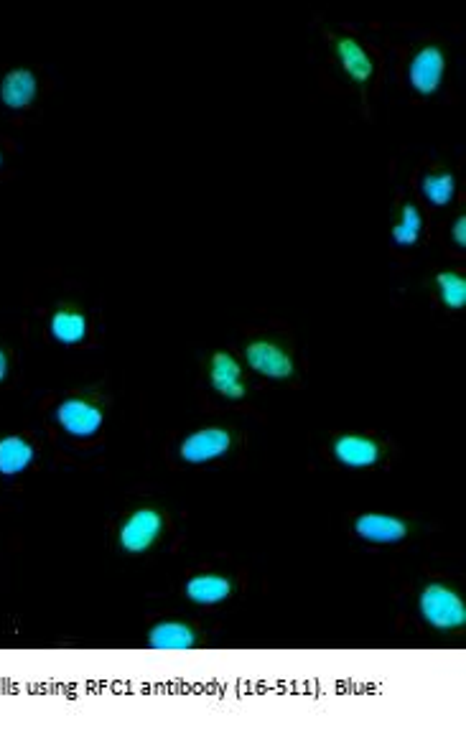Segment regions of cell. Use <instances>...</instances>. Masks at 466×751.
Wrapping results in <instances>:
<instances>
[{
    "instance_id": "12",
    "label": "cell",
    "mask_w": 466,
    "mask_h": 751,
    "mask_svg": "<svg viewBox=\"0 0 466 751\" xmlns=\"http://www.w3.org/2000/svg\"><path fill=\"white\" fill-rule=\"evenodd\" d=\"M197 645V632L184 622H158L148 632V647L156 652H186Z\"/></svg>"
},
{
    "instance_id": "15",
    "label": "cell",
    "mask_w": 466,
    "mask_h": 751,
    "mask_svg": "<svg viewBox=\"0 0 466 751\" xmlns=\"http://www.w3.org/2000/svg\"><path fill=\"white\" fill-rule=\"evenodd\" d=\"M51 337L59 344H79L87 337V319L82 311L59 309L49 321Z\"/></svg>"
},
{
    "instance_id": "4",
    "label": "cell",
    "mask_w": 466,
    "mask_h": 751,
    "mask_svg": "<svg viewBox=\"0 0 466 751\" xmlns=\"http://www.w3.org/2000/svg\"><path fill=\"white\" fill-rule=\"evenodd\" d=\"M232 449V436L227 428H199L181 441V459L186 464H209Z\"/></svg>"
},
{
    "instance_id": "8",
    "label": "cell",
    "mask_w": 466,
    "mask_h": 751,
    "mask_svg": "<svg viewBox=\"0 0 466 751\" xmlns=\"http://www.w3.org/2000/svg\"><path fill=\"white\" fill-rule=\"evenodd\" d=\"M209 382L222 398L227 400H242L248 387L242 380V365L232 357L230 352H214L212 362H209Z\"/></svg>"
},
{
    "instance_id": "11",
    "label": "cell",
    "mask_w": 466,
    "mask_h": 751,
    "mask_svg": "<svg viewBox=\"0 0 466 751\" xmlns=\"http://www.w3.org/2000/svg\"><path fill=\"white\" fill-rule=\"evenodd\" d=\"M334 51H337L339 64H342V69L352 82H357V85L370 82L372 74H375V64H372L370 54L360 46V41H354L352 36H339Z\"/></svg>"
},
{
    "instance_id": "21",
    "label": "cell",
    "mask_w": 466,
    "mask_h": 751,
    "mask_svg": "<svg viewBox=\"0 0 466 751\" xmlns=\"http://www.w3.org/2000/svg\"><path fill=\"white\" fill-rule=\"evenodd\" d=\"M0 166H3V153H0Z\"/></svg>"
},
{
    "instance_id": "16",
    "label": "cell",
    "mask_w": 466,
    "mask_h": 751,
    "mask_svg": "<svg viewBox=\"0 0 466 751\" xmlns=\"http://www.w3.org/2000/svg\"><path fill=\"white\" fill-rule=\"evenodd\" d=\"M423 235V217L416 204H405L400 209L398 225L393 227V240L400 247H413Z\"/></svg>"
},
{
    "instance_id": "17",
    "label": "cell",
    "mask_w": 466,
    "mask_h": 751,
    "mask_svg": "<svg viewBox=\"0 0 466 751\" xmlns=\"http://www.w3.org/2000/svg\"><path fill=\"white\" fill-rule=\"evenodd\" d=\"M436 286L438 293H441V301H444L446 309H464L466 306V278L459 273H451V270H444V273L436 275Z\"/></svg>"
},
{
    "instance_id": "20",
    "label": "cell",
    "mask_w": 466,
    "mask_h": 751,
    "mask_svg": "<svg viewBox=\"0 0 466 751\" xmlns=\"http://www.w3.org/2000/svg\"><path fill=\"white\" fill-rule=\"evenodd\" d=\"M6 375H8V357H6V352L0 349V382L6 380Z\"/></svg>"
},
{
    "instance_id": "13",
    "label": "cell",
    "mask_w": 466,
    "mask_h": 751,
    "mask_svg": "<svg viewBox=\"0 0 466 751\" xmlns=\"http://www.w3.org/2000/svg\"><path fill=\"white\" fill-rule=\"evenodd\" d=\"M184 594L186 599L194 601V604L212 606L219 604V601L230 599L232 581L225 576H214V573H202V576H194L186 581Z\"/></svg>"
},
{
    "instance_id": "1",
    "label": "cell",
    "mask_w": 466,
    "mask_h": 751,
    "mask_svg": "<svg viewBox=\"0 0 466 751\" xmlns=\"http://www.w3.org/2000/svg\"><path fill=\"white\" fill-rule=\"evenodd\" d=\"M418 609H421L426 624H431L438 632H451V629H461L466 624L464 599L446 583H428L421 591Z\"/></svg>"
},
{
    "instance_id": "5",
    "label": "cell",
    "mask_w": 466,
    "mask_h": 751,
    "mask_svg": "<svg viewBox=\"0 0 466 751\" xmlns=\"http://www.w3.org/2000/svg\"><path fill=\"white\" fill-rule=\"evenodd\" d=\"M105 415L97 405L82 398H67L57 408V423L74 438H90L102 428Z\"/></svg>"
},
{
    "instance_id": "2",
    "label": "cell",
    "mask_w": 466,
    "mask_h": 751,
    "mask_svg": "<svg viewBox=\"0 0 466 751\" xmlns=\"http://www.w3.org/2000/svg\"><path fill=\"white\" fill-rule=\"evenodd\" d=\"M163 533V515L153 507H141L135 510L133 515H128V520L120 525L118 543L125 553L141 555L146 550H151L156 545V540Z\"/></svg>"
},
{
    "instance_id": "14",
    "label": "cell",
    "mask_w": 466,
    "mask_h": 751,
    "mask_svg": "<svg viewBox=\"0 0 466 751\" xmlns=\"http://www.w3.org/2000/svg\"><path fill=\"white\" fill-rule=\"evenodd\" d=\"M36 451L26 438L21 436H6L0 438V474L3 477H16L21 471H26L34 461Z\"/></svg>"
},
{
    "instance_id": "3",
    "label": "cell",
    "mask_w": 466,
    "mask_h": 751,
    "mask_svg": "<svg viewBox=\"0 0 466 751\" xmlns=\"http://www.w3.org/2000/svg\"><path fill=\"white\" fill-rule=\"evenodd\" d=\"M446 77V54L441 46H423L408 64L410 87L423 97H431L441 90Z\"/></svg>"
},
{
    "instance_id": "7",
    "label": "cell",
    "mask_w": 466,
    "mask_h": 751,
    "mask_svg": "<svg viewBox=\"0 0 466 751\" xmlns=\"http://www.w3.org/2000/svg\"><path fill=\"white\" fill-rule=\"evenodd\" d=\"M354 533L367 543L393 545L408 538V522L393 515H380V512H367L354 520Z\"/></svg>"
},
{
    "instance_id": "18",
    "label": "cell",
    "mask_w": 466,
    "mask_h": 751,
    "mask_svg": "<svg viewBox=\"0 0 466 751\" xmlns=\"http://www.w3.org/2000/svg\"><path fill=\"white\" fill-rule=\"evenodd\" d=\"M423 197L433 204V207H446L456 194V179L451 174H428L421 181Z\"/></svg>"
},
{
    "instance_id": "10",
    "label": "cell",
    "mask_w": 466,
    "mask_h": 751,
    "mask_svg": "<svg viewBox=\"0 0 466 751\" xmlns=\"http://www.w3.org/2000/svg\"><path fill=\"white\" fill-rule=\"evenodd\" d=\"M39 95V79L31 69H11L0 79V102L11 110H23Z\"/></svg>"
},
{
    "instance_id": "9",
    "label": "cell",
    "mask_w": 466,
    "mask_h": 751,
    "mask_svg": "<svg viewBox=\"0 0 466 751\" xmlns=\"http://www.w3.org/2000/svg\"><path fill=\"white\" fill-rule=\"evenodd\" d=\"M334 459L339 461L347 469H370L380 461V446L377 441L367 436H354V433H347V436H339L334 441Z\"/></svg>"
},
{
    "instance_id": "19",
    "label": "cell",
    "mask_w": 466,
    "mask_h": 751,
    "mask_svg": "<svg viewBox=\"0 0 466 751\" xmlns=\"http://www.w3.org/2000/svg\"><path fill=\"white\" fill-rule=\"evenodd\" d=\"M451 237H454V242L459 247L466 245V217H464V214H461V217H456L454 230H451Z\"/></svg>"
},
{
    "instance_id": "6",
    "label": "cell",
    "mask_w": 466,
    "mask_h": 751,
    "mask_svg": "<svg viewBox=\"0 0 466 751\" xmlns=\"http://www.w3.org/2000/svg\"><path fill=\"white\" fill-rule=\"evenodd\" d=\"M245 359H248V365L253 367L258 375L270 377V380H286V377L293 375V359L291 354L283 352L278 344L273 342H250L245 347Z\"/></svg>"
}]
</instances>
